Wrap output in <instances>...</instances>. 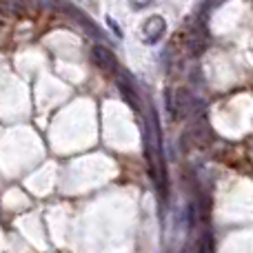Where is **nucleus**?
<instances>
[{"label":"nucleus","mask_w":253,"mask_h":253,"mask_svg":"<svg viewBox=\"0 0 253 253\" xmlns=\"http://www.w3.org/2000/svg\"><path fill=\"white\" fill-rule=\"evenodd\" d=\"M91 60H93V65H96L98 69L107 71V74H118L120 71L116 56L107 47H102V44H96V47L91 49Z\"/></svg>","instance_id":"f257e3e1"},{"label":"nucleus","mask_w":253,"mask_h":253,"mask_svg":"<svg viewBox=\"0 0 253 253\" xmlns=\"http://www.w3.org/2000/svg\"><path fill=\"white\" fill-rule=\"evenodd\" d=\"M165 31H167L165 18L162 16H151V18H147L144 25H142V38H144V42L153 44V42H158V40L165 36Z\"/></svg>","instance_id":"f03ea898"}]
</instances>
